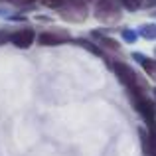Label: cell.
Returning a JSON list of instances; mask_svg holds the SVG:
<instances>
[{
	"mask_svg": "<svg viewBox=\"0 0 156 156\" xmlns=\"http://www.w3.org/2000/svg\"><path fill=\"white\" fill-rule=\"evenodd\" d=\"M61 20L65 22H73V24H81L85 22V18L89 16V8L85 0H63L59 6L55 8Z\"/></svg>",
	"mask_w": 156,
	"mask_h": 156,
	"instance_id": "obj_1",
	"label": "cell"
},
{
	"mask_svg": "<svg viewBox=\"0 0 156 156\" xmlns=\"http://www.w3.org/2000/svg\"><path fill=\"white\" fill-rule=\"evenodd\" d=\"M133 103H134V109L138 111V115L142 117L146 129H148L150 134L156 133V103L148 97H144V93H133Z\"/></svg>",
	"mask_w": 156,
	"mask_h": 156,
	"instance_id": "obj_2",
	"label": "cell"
},
{
	"mask_svg": "<svg viewBox=\"0 0 156 156\" xmlns=\"http://www.w3.org/2000/svg\"><path fill=\"white\" fill-rule=\"evenodd\" d=\"M111 67H113L115 75L119 77V81H121V83L129 89L130 95H133V93H140L142 91L140 77L134 73V69L130 67V65H126L125 61H113V65H111Z\"/></svg>",
	"mask_w": 156,
	"mask_h": 156,
	"instance_id": "obj_3",
	"label": "cell"
},
{
	"mask_svg": "<svg viewBox=\"0 0 156 156\" xmlns=\"http://www.w3.org/2000/svg\"><path fill=\"white\" fill-rule=\"evenodd\" d=\"M95 18L99 22L113 26L121 20V4L119 0H97L95 2Z\"/></svg>",
	"mask_w": 156,
	"mask_h": 156,
	"instance_id": "obj_4",
	"label": "cell"
},
{
	"mask_svg": "<svg viewBox=\"0 0 156 156\" xmlns=\"http://www.w3.org/2000/svg\"><path fill=\"white\" fill-rule=\"evenodd\" d=\"M71 36L65 30H50V32H42L38 36V44L42 46H59V44H69Z\"/></svg>",
	"mask_w": 156,
	"mask_h": 156,
	"instance_id": "obj_5",
	"label": "cell"
},
{
	"mask_svg": "<svg viewBox=\"0 0 156 156\" xmlns=\"http://www.w3.org/2000/svg\"><path fill=\"white\" fill-rule=\"evenodd\" d=\"M34 40H36V32L32 28H20V30L10 34V42L16 48H22V50L24 48H30L34 44Z\"/></svg>",
	"mask_w": 156,
	"mask_h": 156,
	"instance_id": "obj_6",
	"label": "cell"
},
{
	"mask_svg": "<svg viewBox=\"0 0 156 156\" xmlns=\"http://www.w3.org/2000/svg\"><path fill=\"white\" fill-rule=\"evenodd\" d=\"M133 59L138 61V63L142 65V69L146 71V75H148L152 81H156V59H154V57H146L144 53L134 51V53H133Z\"/></svg>",
	"mask_w": 156,
	"mask_h": 156,
	"instance_id": "obj_7",
	"label": "cell"
},
{
	"mask_svg": "<svg viewBox=\"0 0 156 156\" xmlns=\"http://www.w3.org/2000/svg\"><path fill=\"white\" fill-rule=\"evenodd\" d=\"M91 38H95L97 42H99V46H101V48H109L111 51H119V48H121V44H119L117 40L107 38V36H101V32H99V30H93V32H91Z\"/></svg>",
	"mask_w": 156,
	"mask_h": 156,
	"instance_id": "obj_8",
	"label": "cell"
},
{
	"mask_svg": "<svg viewBox=\"0 0 156 156\" xmlns=\"http://www.w3.org/2000/svg\"><path fill=\"white\" fill-rule=\"evenodd\" d=\"M71 44H75V46H81L83 50H87L89 53H93V55H97V57H103V51H101V48L97 46V44H93V42H89V40H85V38L71 40Z\"/></svg>",
	"mask_w": 156,
	"mask_h": 156,
	"instance_id": "obj_9",
	"label": "cell"
},
{
	"mask_svg": "<svg viewBox=\"0 0 156 156\" xmlns=\"http://www.w3.org/2000/svg\"><path fill=\"white\" fill-rule=\"evenodd\" d=\"M136 34L144 40H154L156 38V24H142L136 30Z\"/></svg>",
	"mask_w": 156,
	"mask_h": 156,
	"instance_id": "obj_10",
	"label": "cell"
},
{
	"mask_svg": "<svg viewBox=\"0 0 156 156\" xmlns=\"http://www.w3.org/2000/svg\"><path fill=\"white\" fill-rule=\"evenodd\" d=\"M138 136H140V142H142V152L146 156H152V150H150V136L144 129H138Z\"/></svg>",
	"mask_w": 156,
	"mask_h": 156,
	"instance_id": "obj_11",
	"label": "cell"
},
{
	"mask_svg": "<svg viewBox=\"0 0 156 156\" xmlns=\"http://www.w3.org/2000/svg\"><path fill=\"white\" fill-rule=\"evenodd\" d=\"M121 38H122V42H125V44H134L138 40V34L133 30V28H122Z\"/></svg>",
	"mask_w": 156,
	"mask_h": 156,
	"instance_id": "obj_12",
	"label": "cell"
},
{
	"mask_svg": "<svg viewBox=\"0 0 156 156\" xmlns=\"http://www.w3.org/2000/svg\"><path fill=\"white\" fill-rule=\"evenodd\" d=\"M119 4H121V8H125L129 12H136L142 6V0H119Z\"/></svg>",
	"mask_w": 156,
	"mask_h": 156,
	"instance_id": "obj_13",
	"label": "cell"
},
{
	"mask_svg": "<svg viewBox=\"0 0 156 156\" xmlns=\"http://www.w3.org/2000/svg\"><path fill=\"white\" fill-rule=\"evenodd\" d=\"M61 2H63V0H42V4H44V6H48V8H53V10H55V8L59 6Z\"/></svg>",
	"mask_w": 156,
	"mask_h": 156,
	"instance_id": "obj_14",
	"label": "cell"
},
{
	"mask_svg": "<svg viewBox=\"0 0 156 156\" xmlns=\"http://www.w3.org/2000/svg\"><path fill=\"white\" fill-rule=\"evenodd\" d=\"M10 34H12V32H6V30H0V46H2L4 42H8V40H10Z\"/></svg>",
	"mask_w": 156,
	"mask_h": 156,
	"instance_id": "obj_15",
	"label": "cell"
},
{
	"mask_svg": "<svg viewBox=\"0 0 156 156\" xmlns=\"http://www.w3.org/2000/svg\"><path fill=\"white\" fill-rule=\"evenodd\" d=\"M12 4H30V2H34V0H10Z\"/></svg>",
	"mask_w": 156,
	"mask_h": 156,
	"instance_id": "obj_16",
	"label": "cell"
},
{
	"mask_svg": "<svg viewBox=\"0 0 156 156\" xmlns=\"http://www.w3.org/2000/svg\"><path fill=\"white\" fill-rule=\"evenodd\" d=\"M154 101H156V89H154Z\"/></svg>",
	"mask_w": 156,
	"mask_h": 156,
	"instance_id": "obj_17",
	"label": "cell"
}]
</instances>
